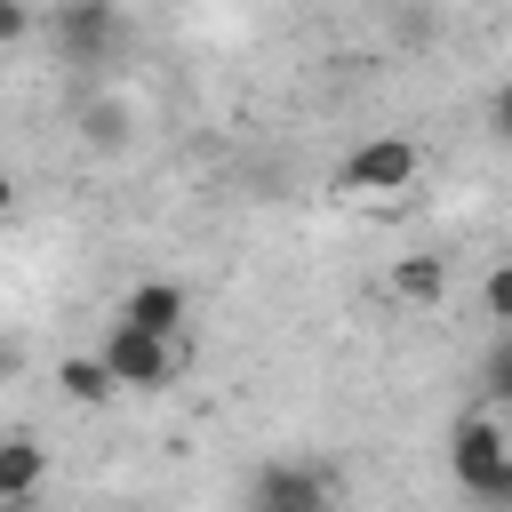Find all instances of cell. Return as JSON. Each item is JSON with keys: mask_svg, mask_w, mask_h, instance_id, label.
Returning a JSON list of instances; mask_svg holds the SVG:
<instances>
[{"mask_svg": "<svg viewBox=\"0 0 512 512\" xmlns=\"http://www.w3.org/2000/svg\"><path fill=\"white\" fill-rule=\"evenodd\" d=\"M448 480L464 496H488V504L512 496V400L488 392L472 416H456V432H448Z\"/></svg>", "mask_w": 512, "mask_h": 512, "instance_id": "obj_1", "label": "cell"}, {"mask_svg": "<svg viewBox=\"0 0 512 512\" xmlns=\"http://www.w3.org/2000/svg\"><path fill=\"white\" fill-rule=\"evenodd\" d=\"M416 176H424V152L408 136H360L336 168V192L344 200H400V192H416Z\"/></svg>", "mask_w": 512, "mask_h": 512, "instance_id": "obj_2", "label": "cell"}, {"mask_svg": "<svg viewBox=\"0 0 512 512\" xmlns=\"http://www.w3.org/2000/svg\"><path fill=\"white\" fill-rule=\"evenodd\" d=\"M248 512H336V472L320 456H272L248 480Z\"/></svg>", "mask_w": 512, "mask_h": 512, "instance_id": "obj_3", "label": "cell"}, {"mask_svg": "<svg viewBox=\"0 0 512 512\" xmlns=\"http://www.w3.org/2000/svg\"><path fill=\"white\" fill-rule=\"evenodd\" d=\"M96 352L112 360V376H120L128 392H168V384L184 376V336H144V328H128V320H112Z\"/></svg>", "mask_w": 512, "mask_h": 512, "instance_id": "obj_4", "label": "cell"}, {"mask_svg": "<svg viewBox=\"0 0 512 512\" xmlns=\"http://www.w3.org/2000/svg\"><path fill=\"white\" fill-rule=\"evenodd\" d=\"M48 32H56V56H64V64H80V72L112 64V56H120V40H128V24H120V8H112V0H56Z\"/></svg>", "mask_w": 512, "mask_h": 512, "instance_id": "obj_5", "label": "cell"}, {"mask_svg": "<svg viewBox=\"0 0 512 512\" xmlns=\"http://www.w3.org/2000/svg\"><path fill=\"white\" fill-rule=\"evenodd\" d=\"M448 288H456L448 280V256H424L416 248V256H392L384 264V304H400V312H440Z\"/></svg>", "mask_w": 512, "mask_h": 512, "instance_id": "obj_6", "label": "cell"}, {"mask_svg": "<svg viewBox=\"0 0 512 512\" xmlns=\"http://www.w3.org/2000/svg\"><path fill=\"white\" fill-rule=\"evenodd\" d=\"M112 320H128V328H144V336H184V328H192V296H184L176 280H136V288L112 304Z\"/></svg>", "mask_w": 512, "mask_h": 512, "instance_id": "obj_7", "label": "cell"}, {"mask_svg": "<svg viewBox=\"0 0 512 512\" xmlns=\"http://www.w3.org/2000/svg\"><path fill=\"white\" fill-rule=\"evenodd\" d=\"M40 480H48V448H40L32 432H16V440L0 448V504L24 512V504L40 496Z\"/></svg>", "mask_w": 512, "mask_h": 512, "instance_id": "obj_8", "label": "cell"}, {"mask_svg": "<svg viewBox=\"0 0 512 512\" xmlns=\"http://www.w3.org/2000/svg\"><path fill=\"white\" fill-rule=\"evenodd\" d=\"M56 384H64V400H72V408H104V400H120V392H128V384L112 376V360H104V352H64Z\"/></svg>", "mask_w": 512, "mask_h": 512, "instance_id": "obj_9", "label": "cell"}, {"mask_svg": "<svg viewBox=\"0 0 512 512\" xmlns=\"http://www.w3.org/2000/svg\"><path fill=\"white\" fill-rule=\"evenodd\" d=\"M480 312H488L496 328H512V256H496V264L480 272Z\"/></svg>", "mask_w": 512, "mask_h": 512, "instance_id": "obj_10", "label": "cell"}, {"mask_svg": "<svg viewBox=\"0 0 512 512\" xmlns=\"http://www.w3.org/2000/svg\"><path fill=\"white\" fill-rule=\"evenodd\" d=\"M488 120H496V136H504V144H512V80H504V88H496V104H488Z\"/></svg>", "mask_w": 512, "mask_h": 512, "instance_id": "obj_11", "label": "cell"}, {"mask_svg": "<svg viewBox=\"0 0 512 512\" xmlns=\"http://www.w3.org/2000/svg\"><path fill=\"white\" fill-rule=\"evenodd\" d=\"M24 24H32V16H24V0H8V8H0V40H24Z\"/></svg>", "mask_w": 512, "mask_h": 512, "instance_id": "obj_12", "label": "cell"}, {"mask_svg": "<svg viewBox=\"0 0 512 512\" xmlns=\"http://www.w3.org/2000/svg\"><path fill=\"white\" fill-rule=\"evenodd\" d=\"M504 336H512V328H504Z\"/></svg>", "mask_w": 512, "mask_h": 512, "instance_id": "obj_13", "label": "cell"}]
</instances>
